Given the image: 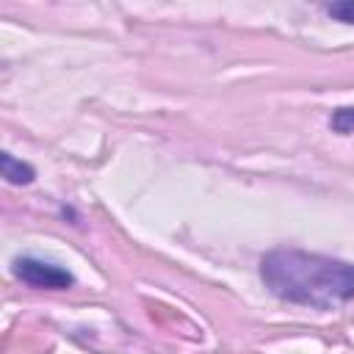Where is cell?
Listing matches in <instances>:
<instances>
[{
	"instance_id": "6da1fadb",
	"label": "cell",
	"mask_w": 354,
	"mask_h": 354,
	"mask_svg": "<svg viewBox=\"0 0 354 354\" xmlns=\"http://www.w3.org/2000/svg\"><path fill=\"white\" fill-rule=\"evenodd\" d=\"M266 288L293 304L332 310L354 299V266L299 249H274L260 260Z\"/></svg>"
},
{
	"instance_id": "5b68a950",
	"label": "cell",
	"mask_w": 354,
	"mask_h": 354,
	"mask_svg": "<svg viewBox=\"0 0 354 354\" xmlns=\"http://www.w3.org/2000/svg\"><path fill=\"white\" fill-rule=\"evenodd\" d=\"M332 130L337 133H354V108H337L329 119Z\"/></svg>"
},
{
	"instance_id": "277c9868",
	"label": "cell",
	"mask_w": 354,
	"mask_h": 354,
	"mask_svg": "<svg viewBox=\"0 0 354 354\" xmlns=\"http://www.w3.org/2000/svg\"><path fill=\"white\" fill-rule=\"evenodd\" d=\"M326 14L337 22H348L354 25V0H337V3H329L326 6Z\"/></svg>"
},
{
	"instance_id": "7a4b0ae2",
	"label": "cell",
	"mask_w": 354,
	"mask_h": 354,
	"mask_svg": "<svg viewBox=\"0 0 354 354\" xmlns=\"http://www.w3.org/2000/svg\"><path fill=\"white\" fill-rule=\"evenodd\" d=\"M14 274L22 282H28L30 288H47V290H64V288H69L75 282L66 268L44 263V260H36V257H19L14 263Z\"/></svg>"
},
{
	"instance_id": "3957f363",
	"label": "cell",
	"mask_w": 354,
	"mask_h": 354,
	"mask_svg": "<svg viewBox=\"0 0 354 354\" xmlns=\"http://www.w3.org/2000/svg\"><path fill=\"white\" fill-rule=\"evenodd\" d=\"M0 169H3V177H6L8 183H14V185H28V183H33V177H36L33 166L17 160V158L8 155V152L0 155Z\"/></svg>"
}]
</instances>
